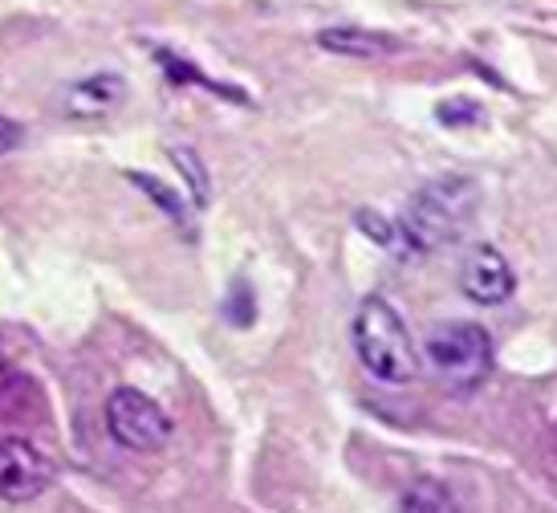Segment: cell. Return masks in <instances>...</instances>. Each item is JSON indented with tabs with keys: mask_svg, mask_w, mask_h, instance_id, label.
Returning <instances> with one entry per match:
<instances>
[{
	"mask_svg": "<svg viewBox=\"0 0 557 513\" xmlns=\"http://www.w3.org/2000/svg\"><path fill=\"white\" fill-rule=\"evenodd\" d=\"M480 208V184L472 175H440L428 180L407 200L403 217L395 220L403 253H435L465 233Z\"/></svg>",
	"mask_w": 557,
	"mask_h": 513,
	"instance_id": "6da1fadb",
	"label": "cell"
},
{
	"mask_svg": "<svg viewBox=\"0 0 557 513\" xmlns=\"http://www.w3.org/2000/svg\"><path fill=\"white\" fill-rule=\"evenodd\" d=\"M355 355L387 388H403L419 375V346L387 297H362L355 314Z\"/></svg>",
	"mask_w": 557,
	"mask_h": 513,
	"instance_id": "7a4b0ae2",
	"label": "cell"
},
{
	"mask_svg": "<svg viewBox=\"0 0 557 513\" xmlns=\"http://www.w3.org/2000/svg\"><path fill=\"white\" fill-rule=\"evenodd\" d=\"M423 358L440 383L451 391H472L493 375V339L480 322H435L423 339Z\"/></svg>",
	"mask_w": 557,
	"mask_h": 513,
	"instance_id": "3957f363",
	"label": "cell"
},
{
	"mask_svg": "<svg viewBox=\"0 0 557 513\" xmlns=\"http://www.w3.org/2000/svg\"><path fill=\"white\" fill-rule=\"evenodd\" d=\"M107 432L131 452H159L171 440V416L139 388H119L107 400Z\"/></svg>",
	"mask_w": 557,
	"mask_h": 513,
	"instance_id": "277c9868",
	"label": "cell"
},
{
	"mask_svg": "<svg viewBox=\"0 0 557 513\" xmlns=\"http://www.w3.org/2000/svg\"><path fill=\"white\" fill-rule=\"evenodd\" d=\"M53 481V465L21 436H0V501H33Z\"/></svg>",
	"mask_w": 557,
	"mask_h": 513,
	"instance_id": "5b68a950",
	"label": "cell"
},
{
	"mask_svg": "<svg viewBox=\"0 0 557 513\" xmlns=\"http://www.w3.org/2000/svg\"><path fill=\"white\" fill-rule=\"evenodd\" d=\"M460 290L476 306H500L517 290V273H512L509 257L500 249H493V245H472L465 265H460Z\"/></svg>",
	"mask_w": 557,
	"mask_h": 513,
	"instance_id": "8992f818",
	"label": "cell"
},
{
	"mask_svg": "<svg viewBox=\"0 0 557 513\" xmlns=\"http://www.w3.org/2000/svg\"><path fill=\"white\" fill-rule=\"evenodd\" d=\"M318 46L330 49V53H342V58H387V53H395V49H399V41H395V37H387V33L338 25V29L318 33Z\"/></svg>",
	"mask_w": 557,
	"mask_h": 513,
	"instance_id": "52a82bcc",
	"label": "cell"
},
{
	"mask_svg": "<svg viewBox=\"0 0 557 513\" xmlns=\"http://www.w3.org/2000/svg\"><path fill=\"white\" fill-rule=\"evenodd\" d=\"M119 98H123V82L114 78V74H98V78H86L74 86L70 110H74V114H102V110H110Z\"/></svg>",
	"mask_w": 557,
	"mask_h": 513,
	"instance_id": "ba28073f",
	"label": "cell"
},
{
	"mask_svg": "<svg viewBox=\"0 0 557 513\" xmlns=\"http://www.w3.org/2000/svg\"><path fill=\"white\" fill-rule=\"evenodd\" d=\"M156 62L163 65V70H168V78L180 82V86H203V90L220 94V98H233V102H248L245 90H236V86H224V82H212L208 74H200V70H196L191 62H184L180 53H171V49L159 46L156 49Z\"/></svg>",
	"mask_w": 557,
	"mask_h": 513,
	"instance_id": "9c48e42d",
	"label": "cell"
},
{
	"mask_svg": "<svg viewBox=\"0 0 557 513\" xmlns=\"http://www.w3.org/2000/svg\"><path fill=\"white\" fill-rule=\"evenodd\" d=\"M399 513H460L456 498H451V489L444 481H435V477H419L399 501Z\"/></svg>",
	"mask_w": 557,
	"mask_h": 513,
	"instance_id": "30bf717a",
	"label": "cell"
},
{
	"mask_svg": "<svg viewBox=\"0 0 557 513\" xmlns=\"http://www.w3.org/2000/svg\"><path fill=\"white\" fill-rule=\"evenodd\" d=\"M131 184L143 187L151 200H159V208L168 212L171 220H180V224H187V212H184V200L171 192V187H163L159 180H151V175H143V171H131Z\"/></svg>",
	"mask_w": 557,
	"mask_h": 513,
	"instance_id": "8fae6325",
	"label": "cell"
},
{
	"mask_svg": "<svg viewBox=\"0 0 557 513\" xmlns=\"http://www.w3.org/2000/svg\"><path fill=\"white\" fill-rule=\"evenodd\" d=\"M171 159L184 168V175L191 180V200H196V208H203L208 204V175H203L200 159H196V151H184V147H171Z\"/></svg>",
	"mask_w": 557,
	"mask_h": 513,
	"instance_id": "7c38bea8",
	"label": "cell"
},
{
	"mask_svg": "<svg viewBox=\"0 0 557 513\" xmlns=\"http://www.w3.org/2000/svg\"><path fill=\"white\" fill-rule=\"evenodd\" d=\"M435 119H440L444 126L480 123V102H472V98H448V102H440V110H435Z\"/></svg>",
	"mask_w": 557,
	"mask_h": 513,
	"instance_id": "4fadbf2b",
	"label": "cell"
},
{
	"mask_svg": "<svg viewBox=\"0 0 557 513\" xmlns=\"http://www.w3.org/2000/svg\"><path fill=\"white\" fill-rule=\"evenodd\" d=\"M358 229H362V233H371L383 249H399V233H395V224L383 220L379 212H371V208H362V212H358Z\"/></svg>",
	"mask_w": 557,
	"mask_h": 513,
	"instance_id": "5bb4252c",
	"label": "cell"
},
{
	"mask_svg": "<svg viewBox=\"0 0 557 513\" xmlns=\"http://www.w3.org/2000/svg\"><path fill=\"white\" fill-rule=\"evenodd\" d=\"M21 139H25V126L13 123V119H4V114H0V156H9V151H16V147H21Z\"/></svg>",
	"mask_w": 557,
	"mask_h": 513,
	"instance_id": "9a60e30c",
	"label": "cell"
}]
</instances>
